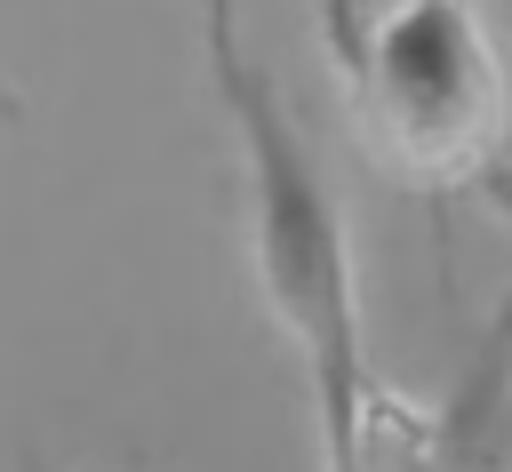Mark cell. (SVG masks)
I'll list each match as a JSON object with an SVG mask.
<instances>
[{
    "label": "cell",
    "instance_id": "cell-1",
    "mask_svg": "<svg viewBox=\"0 0 512 472\" xmlns=\"http://www.w3.org/2000/svg\"><path fill=\"white\" fill-rule=\"evenodd\" d=\"M200 56H208L216 112L232 128V160H240L248 272H256L264 320L288 336V352L304 368L320 472H416L424 408H408L368 360L352 216H344L296 104L280 96L272 64L256 56L240 0H200Z\"/></svg>",
    "mask_w": 512,
    "mask_h": 472
},
{
    "label": "cell",
    "instance_id": "cell-2",
    "mask_svg": "<svg viewBox=\"0 0 512 472\" xmlns=\"http://www.w3.org/2000/svg\"><path fill=\"white\" fill-rule=\"evenodd\" d=\"M352 128L368 160L424 192H496L504 184V144H512V80L496 24L472 0H384L368 8L360 40L328 56Z\"/></svg>",
    "mask_w": 512,
    "mask_h": 472
},
{
    "label": "cell",
    "instance_id": "cell-3",
    "mask_svg": "<svg viewBox=\"0 0 512 472\" xmlns=\"http://www.w3.org/2000/svg\"><path fill=\"white\" fill-rule=\"evenodd\" d=\"M0 128H24V96H16L8 80H0Z\"/></svg>",
    "mask_w": 512,
    "mask_h": 472
},
{
    "label": "cell",
    "instance_id": "cell-4",
    "mask_svg": "<svg viewBox=\"0 0 512 472\" xmlns=\"http://www.w3.org/2000/svg\"><path fill=\"white\" fill-rule=\"evenodd\" d=\"M24 472H56V464H48V456H32V464H24Z\"/></svg>",
    "mask_w": 512,
    "mask_h": 472
}]
</instances>
